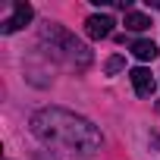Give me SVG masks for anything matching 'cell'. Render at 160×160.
<instances>
[{
	"label": "cell",
	"instance_id": "9c48e42d",
	"mask_svg": "<svg viewBox=\"0 0 160 160\" xmlns=\"http://www.w3.org/2000/svg\"><path fill=\"white\" fill-rule=\"evenodd\" d=\"M35 160H57V154H50V151H38Z\"/></svg>",
	"mask_w": 160,
	"mask_h": 160
},
{
	"label": "cell",
	"instance_id": "7a4b0ae2",
	"mask_svg": "<svg viewBox=\"0 0 160 160\" xmlns=\"http://www.w3.org/2000/svg\"><path fill=\"white\" fill-rule=\"evenodd\" d=\"M41 44H44V50L53 60H60L63 66H69L75 72H85L91 66V50L78 41L72 32H66L57 22H44L41 25Z\"/></svg>",
	"mask_w": 160,
	"mask_h": 160
},
{
	"label": "cell",
	"instance_id": "8992f818",
	"mask_svg": "<svg viewBox=\"0 0 160 160\" xmlns=\"http://www.w3.org/2000/svg\"><path fill=\"white\" fill-rule=\"evenodd\" d=\"M157 44L154 41H148V38H138L135 44H132V57L135 60H141V63H148V60H157Z\"/></svg>",
	"mask_w": 160,
	"mask_h": 160
},
{
	"label": "cell",
	"instance_id": "8fae6325",
	"mask_svg": "<svg viewBox=\"0 0 160 160\" xmlns=\"http://www.w3.org/2000/svg\"><path fill=\"white\" fill-rule=\"evenodd\" d=\"M157 110H160V104H157Z\"/></svg>",
	"mask_w": 160,
	"mask_h": 160
},
{
	"label": "cell",
	"instance_id": "277c9868",
	"mask_svg": "<svg viewBox=\"0 0 160 160\" xmlns=\"http://www.w3.org/2000/svg\"><path fill=\"white\" fill-rule=\"evenodd\" d=\"M113 25H116V22H113L107 13H94V16L85 19V35L94 38V41H101V38H110V35H113Z\"/></svg>",
	"mask_w": 160,
	"mask_h": 160
},
{
	"label": "cell",
	"instance_id": "ba28073f",
	"mask_svg": "<svg viewBox=\"0 0 160 160\" xmlns=\"http://www.w3.org/2000/svg\"><path fill=\"white\" fill-rule=\"evenodd\" d=\"M122 66H126V60H122V57H110V60H107V72H110V75H116Z\"/></svg>",
	"mask_w": 160,
	"mask_h": 160
},
{
	"label": "cell",
	"instance_id": "6da1fadb",
	"mask_svg": "<svg viewBox=\"0 0 160 160\" xmlns=\"http://www.w3.org/2000/svg\"><path fill=\"white\" fill-rule=\"evenodd\" d=\"M32 135L47 148L69 151L72 157H91L101 151V132L91 119L63 107H44L32 116Z\"/></svg>",
	"mask_w": 160,
	"mask_h": 160
},
{
	"label": "cell",
	"instance_id": "30bf717a",
	"mask_svg": "<svg viewBox=\"0 0 160 160\" xmlns=\"http://www.w3.org/2000/svg\"><path fill=\"white\" fill-rule=\"evenodd\" d=\"M148 7L151 10H160V0H148Z\"/></svg>",
	"mask_w": 160,
	"mask_h": 160
},
{
	"label": "cell",
	"instance_id": "52a82bcc",
	"mask_svg": "<svg viewBox=\"0 0 160 160\" xmlns=\"http://www.w3.org/2000/svg\"><path fill=\"white\" fill-rule=\"evenodd\" d=\"M126 28L129 32H144V28H151V16H144V13H126Z\"/></svg>",
	"mask_w": 160,
	"mask_h": 160
},
{
	"label": "cell",
	"instance_id": "3957f363",
	"mask_svg": "<svg viewBox=\"0 0 160 160\" xmlns=\"http://www.w3.org/2000/svg\"><path fill=\"white\" fill-rule=\"evenodd\" d=\"M32 16H35V10H32L28 3H22V0H19V3H13V16L0 22V32H3V35H13V32H19L22 25H28Z\"/></svg>",
	"mask_w": 160,
	"mask_h": 160
},
{
	"label": "cell",
	"instance_id": "5b68a950",
	"mask_svg": "<svg viewBox=\"0 0 160 160\" xmlns=\"http://www.w3.org/2000/svg\"><path fill=\"white\" fill-rule=\"evenodd\" d=\"M129 78H132V88H135V94H138V98H151V94H154V88H157L151 69H144V66H135V69L129 72Z\"/></svg>",
	"mask_w": 160,
	"mask_h": 160
}]
</instances>
